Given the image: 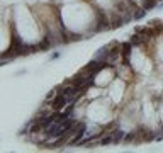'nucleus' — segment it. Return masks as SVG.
<instances>
[{
  "label": "nucleus",
  "mask_w": 163,
  "mask_h": 153,
  "mask_svg": "<svg viewBox=\"0 0 163 153\" xmlns=\"http://www.w3.org/2000/svg\"><path fill=\"white\" fill-rule=\"evenodd\" d=\"M162 133H163V126H162Z\"/></svg>",
  "instance_id": "obj_8"
},
{
  "label": "nucleus",
  "mask_w": 163,
  "mask_h": 153,
  "mask_svg": "<svg viewBox=\"0 0 163 153\" xmlns=\"http://www.w3.org/2000/svg\"><path fill=\"white\" fill-rule=\"evenodd\" d=\"M68 104H70V99L68 97H65L63 94H58L54 99L51 100V107L53 109H56V111H63Z\"/></svg>",
  "instance_id": "obj_2"
},
{
  "label": "nucleus",
  "mask_w": 163,
  "mask_h": 153,
  "mask_svg": "<svg viewBox=\"0 0 163 153\" xmlns=\"http://www.w3.org/2000/svg\"><path fill=\"white\" fill-rule=\"evenodd\" d=\"M158 2H160V0H143L141 7L144 9V10H153V9L158 5Z\"/></svg>",
  "instance_id": "obj_4"
},
{
  "label": "nucleus",
  "mask_w": 163,
  "mask_h": 153,
  "mask_svg": "<svg viewBox=\"0 0 163 153\" xmlns=\"http://www.w3.org/2000/svg\"><path fill=\"white\" fill-rule=\"evenodd\" d=\"M60 94V85H56V87H54V89H51L49 90V92H48L46 94V97H44V100H48V102H51L53 99H54V97H56V95Z\"/></svg>",
  "instance_id": "obj_6"
},
{
  "label": "nucleus",
  "mask_w": 163,
  "mask_h": 153,
  "mask_svg": "<svg viewBox=\"0 0 163 153\" xmlns=\"http://www.w3.org/2000/svg\"><path fill=\"white\" fill-rule=\"evenodd\" d=\"M132 43L131 41H124L121 44V58H131V51H132Z\"/></svg>",
  "instance_id": "obj_3"
},
{
  "label": "nucleus",
  "mask_w": 163,
  "mask_h": 153,
  "mask_svg": "<svg viewBox=\"0 0 163 153\" xmlns=\"http://www.w3.org/2000/svg\"><path fill=\"white\" fill-rule=\"evenodd\" d=\"M60 56H61V53H60V51H53V53L49 54V60H58Z\"/></svg>",
  "instance_id": "obj_7"
},
{
  "label": "nucleus",
  "mask_w": 163,
  "mask_h": 153,
  "mask_svg": "<svg viewBox=\"0 0 163 153\" xmlns=\"http://www.w3.org/2000/svg\"><path fill=\"white\" fill-rule=\"evenodd\" d=\"M146 12L143 7H138L136 10L132 12V21H141V19H144V16H146Z\"/></svg>",
  "instance_id": "obj_5"
},
{
  "label": "nucleus",
  "mask_w": 163,
  "mask_h": 153,
  "mask_svg": "<svg viewBox=\"0 0 163 153\" xmlns=\"http://www.w3.org/2000/svg\"><path fill=\"white\" fill-rule=\"evenodd\" d=\"M105 68H109V63H107V61H100V60L92 58L89 63L83 66V68L80 70V72L89 73V75H94V77H95L97 73H100V72H102V70H105Z\"/></svg>",
  "instance_id": "obj_1"
}]
</instances>
